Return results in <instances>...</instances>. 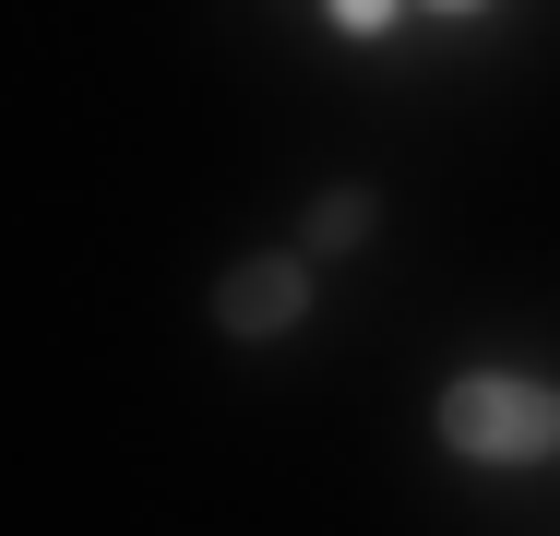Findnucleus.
Instances as JSON below:
<instances>
[{
	"label": "nucleus",
	"mask_w": 560,
	"mask_h": 536,
	"mask_svg": "<svg viewBox=\"0 0 560 536\" xmlns=\"http://www.w3.org/2000/svg\"><path fill=\"white\" fill-rule=\"evenodd\" d=\"M442 441H453V453H477V465H537V453H560V394H549V382H501V370H477V382H453V394H442Z\"/></svg>",
	"instance_id": "nucleus-1"
},
{
	"label": "nucleus",
	"mask_w": 560,
	"mask_h": 536,
	"mask_svg": "<svg viewBox=\"0 0 560 536\" xmlns=\"http://www.w3.org/2000/svg\"><path fill=\"white\" fill-rule=\"evenodd\" d=\"M226 334H287V322L311 311V275L299 263H250V275H226Z\"/></svg>",
	"instance_id": "nucleus-2"
},
{
	"label": "nucleus",
	"mask_w": 560,
	"mask_h": 536,
	"mask_svg": "<svg viewBox=\"0 0 560 536\" xmlns=\"http://www.w3.org/2000/svg\"><path fill=\"white\" fill-rule=\"evenodd\" d=\"M382 12H394V0H335V24H346V36H370Z\"/></svg>",
	"instance_id": "nucleus-4"
},
{
	"label": "nucleus",
	"mask_w": 560,
	"mask_h": 536,
	"mask_svg": "<svg viewBox=\"0 0 560 536\" xmlns=\"http://www.w3.org/2000/svg\"><path fill=\"white\" fill-rule=\"evenodd\" d=\"M442 12H477V0H442Z\"/></svg>",
	"instance_id": "nucleus-5"
},
{
	"label": "nucleus",
	"mask_w": 560,
	"mask_h": 536,
	"mask_svg": "<svg viewBox=\"0 0 560 536\" xmlns=\"http://www.w3.org/2000/svg\"><path fill=\"white\" fill-rule=\"evenodd\" d=\"M346 238H370V191H335L311 214V250H346Z\"/></svg>",
	"instance_id": "nucleus-3"
}]
</instances>
